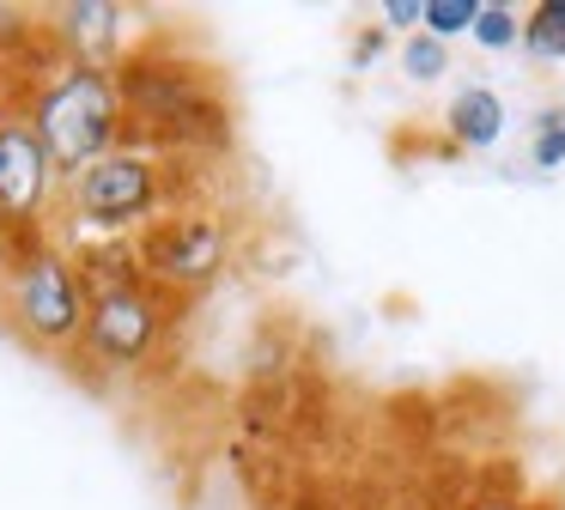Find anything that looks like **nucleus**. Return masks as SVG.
<instances>
[{
  "label": "nucleus",
  "mask_w": 565,
  "mask_h": 510,
  "mask_svg": "<svg viewBox=\"0 0 565 510\" xmlns=\"http://www.w3.org/2000/svg\"><path fill=\"white\" fill-rule=\"evenodd\" d=\"M13 304H19V316H25V328L43 334V340H67L79 328L74 274H67L55 255H31L25 274H19V286H13Z\"/></svg>",
  "instance_id": "4"
},
{
  "label": "nucleus",
  "mask_w": 565,
  "mask_h": 510,
  "mask_svg": "<svg viewBox=\"0 0 565 510\" xmlns=\"http://www.w3.org/2000/svg\"><path fill=\"white\" fill-rule=\"evenodd\" d=\"M450 134L462 146H492L504 134V104L499 92H487V85H468L462 97L450 104Z\"/></svg>",
  "instance_id": "7"
},
{
  "label": "nucleus",
  "mask_w": 565,
  "mask_h": 510,
  "mask_svg": "<svg viewBox=\"0 0 565 510\" xmlns=\"http://www.w3.org/2000/svg\"><path fill=\"white\" fill-rule=\"evenodd\" d=\"M128 97L140 104V116H189V104H195V85H189L183 73L140 67L135 79H128Z\"/></svg>",
  "instance_id": "8"
},
{
  "label": "nucleus",
  "mask_w": 565,
  "mask_h": 510,
  "mask_svg": "<svg viewBox=\"0 0 565 510\" xmlns=\"http://www.w3.org/2000/svg\"><path fill=\"white\" fill-rule=\"evenodd\" d=\"M475 36L487 49H504V43H516V36H523V24H516L511 7H480L475 12Z\"/></svg>",
  "instance_id": "11"
},
{
  "label": "nucleus",
  "mask_w": 565,
  "mask_h": 510,
  "mask_svg": "<svg viewBox=\"0 0 565 510\" xmlns=\"http://www.w3.org/2000/svg\"><path fill=\"white\" fill-rule=\"evenodd\" d=\"M559 128H565V109H559Z\"/></svg>",
  "instance_id": "16"
},
{
  "label": "nucleus",
  "mask_w": 565,
  "mask_h": 510,
  "mask_svg": "<svg viewBox=\"0 0 565 510\" xmlns=\"http://www.w3.org/2000/svg\"><path fill=\"white\" fill-rule=\"evenodd\" d=\"M535 164L541 170L565 164V128H559V116H541V128H535Z\"/></svg>",
  "instance_id": "13"
},
{
  "label": "nucleus",
  "mask_w": 565,
  "mask_h": 510,
  "mask_svg": "<svg viewBox=\"0 0 565 510\" xmlns=\"http://www.w3.org/2000/svg\"><path fill=\"white\" fill-rule=\"evenodd\" d=\"M529 55H565V0H541L523 24Z\"/></svg>",
  "instance_id": "9"
},
{
  "label": "nucleus",
  "mask_w": 565,
  "mask_h": 510,
  "mask_svg": "<svg viewBox=\"0 0 565 510\" xmlns=\"http://www.w3.org/2000/svg\"><path fill=\"white\" fill-rule=\"evenodd\" d=\"M50 152L38 146L31 128H0V213L13 219H31L50 189Z\"/></svg>",
  "instance_id": "5"
},
{
  "label": "nucleus",
  "mask_w": 565,
  "mask_h": 510,
  "mask_svg": "<svg viewBox=\"0 0 565 510\" xmlns=\"http://www.w3.org/2000/svg\"><path fill=\"white\" fill-rule=\"evenodd\" d=\"M419 12H426V0H390V7H383V24H419Z\"/></svg>",
  "instance_id": "15"
},
{
  "label": "nucleus",
  "mask_w": 565,
  "mask_h": 510,
  "mask_svg": "<svg viewBox=\"0 0 565 510\" xmlns=\"http://www.w3.org/2000/svg\"><path fill=\"white\" fill-rule=\"evenodd\" d=\"M152 334H159V304L147 298L140 286H116L92 304V322H86V347L110 364H135L147 359Z\"/></svg>",
  "instance_id": "3"
},
{
  "label": "nucleus",
  "mask_w": 565,
  "mask_h": 510,
  "mask_svg": "<svg viewBox=\"0 0 565 510\" xmlns=\"http://www.w3.org/2000/svg\"><path fill=\"white\" fill-rule=\"evenodd\" d=\"M67 19H74V36H79V43H104V36L116 31V7H74Z\"/></svg>",
  "instance_id": "12"
},
{
  "label": "nucleus",
  "mask_w": 565,
  "mask_h": 510,
  "mask_svg": "<svg viewBox=\"0 0 565 510\" xmlns=\"http://www.w3.org/2000/svg\"><path fill=\"white\" fill-rule=\"evenodd\" d=\"M116 116H122L116 85L104 79L98 67H74L50 97H43L38 146L50 152V164H62V170L79 177L92 158H104V146H110V134H116Z\"/></svg>",
  "instance_id": "1"
},
{
  "label": "nucleus",
  "mask_w": 565,
  "mask_h": 510,
  "mask_svg": "<svg viewBox=\"0 0 565 510\" xmlns=\"http://www.w3.org/2000/svg\"><path fill=\"white\" fill-rule=\"evenodd\" d=\"M475 12H480V0H426V31H431V43H444V36H456V31H475Z\"/></svg>",
  "instance_id": "10"
},
{
  "label": "nucleus",
  "mask_w": 565,
  "mask_h": 510,
  "mask_svg": "<svg viewBox=\"0 0 565 510\" xmlns=\"http://www.w3.org/2000/svg\"><path fill=\"white\" fill-rule=\"evenodd\" d=\"M147 262L159 267L164 279H177V286H201V279L220 267V231H213L207 219H183V225L159 231V237L147 243Z\"/></svg>",
  "instance_id": "6"
},
{
  "label": "nucleus",
  "mask_w": 565,
  "mask_h": 510,
  "mask_svg": "<svg viewBox=\"0 0 565 510\" xmlns=\"http://www.w3.org/2000/svg\"><path fill=\"white\" fill-rule=\"evenodd\" d=\"M407 73H414V79H438L444 73V43L414 36V43H407Z\"/></svg>",
  "instance_id": "14"
},
{
  "label": "nucleus",
  "mask_w": 565,
  "mask_h": 510,
  "mask_svg": "<svg viewBox=\"0 0 565 510\" xmlns=\"http://www.w3.org/2000/svg\"><path fill=\"white\" fill-rule=\"evenodd\" d=\"M74 194H79V213L86 219H98V225H128V219H140L152 201V164L135 152H104L74 177Z\"/></svg>",
  "instance_id": "2"
}]
</instances>
